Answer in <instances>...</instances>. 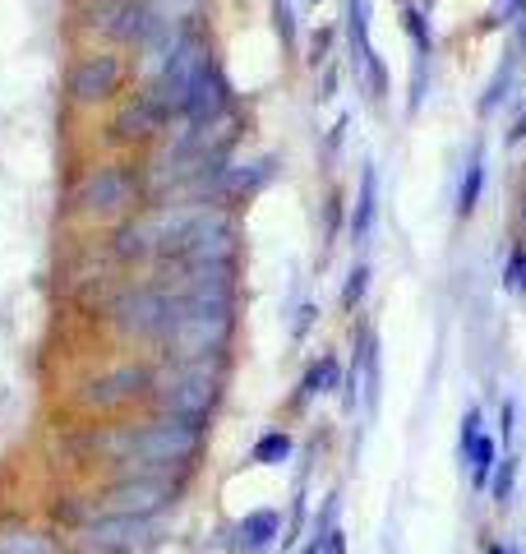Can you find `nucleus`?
<instances>
[{
  "mask_svg": "<svg viewBox=\"0 0 526 554\" xmlns=\"http://www.w3.org/2000/svg\"><path fill=\"white\" fill-rule=\"evenodd\" d=\"M402 24H407V37H411V47H416V56H430L434 37H430V19H425V10H420V5H407Z\"/></svg>",
  "mask_w": 526,
  "mask_h": 554,
  "instance_id": "obj_24",
  "label": "nucleus"
},
{
  "mask_svg": "<svg viewBox=\"0 0 526 554\" xmlns=\"http://www.w3.org/2000/svg\"><path fill=\"white\" fill-rule=\"evenodd\" d=\"M365 291H370V264H356L347 273V287H342V310H356L365 301Z\"/></svg>",
  "mask_w": 526,
  "mask_h": 554,
  "instance_id": "obj_26",
  "label": "nucleus"
},
{
  "mask_svg": "<svg viewBox=\"0 0 526 554\" xmlns=\"http://www.w3.org/2000/svg\"><path fill=\"white\" fill-rule=\"evenodd\" d=\"M374 222H379V171H374V162H365V171H360V190H356V204H351V245H370L374 236Z\"/></svg>",
  "mask_w": 526,
  "mask_h": 554,
  "instance_id": "obj_14",
  "label": "nucleus"
},
{
  "mask_svg": "<svg viewBox=\"0 0 526 554\" xmlns=\"http://www.w3.org/2000/svg\"><path fill=\"white\" fill-rule=\"evenodd\" d=\"M347 37H351V65H356V74H360L379 56V51L370 47V0H347Z\"/></svg>",
  "mask_w": 526,
  "mask_h": 554,
  "instance_id": "obj_18",
  "label": "nucleus"
},
{
  "mask_svg": "<svg viewBox=\"0 0 526 554\" xmlns=\"http://www.w3.org/2000/svg\"><path fill=\"white\" fill-rule=\"evenodd\" d=\"M485 139H471L467 153V171H462V185H457V217L467 222L471 213L480 208V194H485Z\"/></svg>",
  "mask_w": 526,
  "mask_h": 554,
  "instance_id": "obj_17",
  "label": "nucleus"
},
{
  "mask_svg": "<svg viewBox=\"0 0 526 554\" xmlns=\"http://www.w3.org/2000/svg\"><path fill=\"white\" fill-rule=\"evenodd\" d=\"M277 176V157H254V162H236V167H222V176H217V204H250L254 194L263 190V185Z\"/></svg>",
  "mask_w": 526,
  "mask_h": 554,
  "instance_id": "obj_12",
  "label": "nucleus"
},
{
  "mask_svg": "<svg viewBox=\"0 0 526 554\" xmlns=\"http://www.w3.org/2000/svg\"><path fill=\"white\" fill-rule=\"evenodd\" d=\"M153 384H157V370L153 365H139V361H125V365H111V370L93 374L79 384L74 402L84 411H120V407H139V402H153Z\"/></svg>",
  "mask_w": 526,
  "mask_h": 554,
  "instance_id": "obj_6",
  "label": "nucleus"
},
{
  "mask_svg": "<svg viewBox=\"0 0 526 554\" xmlns=\"http://www.w3.org/2000/svg\"><path fill=\"white\" fill-rule=\"evenodd\" d=\"M0 554H60V545L51 541V536H42V531H5L0 536Z\"/></svg>",
  "mask_w": 526,
  "mask_h": 554,
  "instance_id": "obj_23",
  "label": "nucleus"
},
{
  "mask_svg": "<svg viewBox=\"0 0 526 554\" xmlns=\"http://www.w3.org/2000/svg\"><path fill=\"white\" fill-rule=\"evenodd\" d=\"M499 10H508V24H522L526 0H499Z\"/></svg>",
  "mask_w": 526,
  "mask_h": 554,
  "instance_id": "obj_34",
  "label": "nucleus"
},
{
  "mask_svg": "<svg viewBox=\"0 0 526 554\" xmlns=\"http://www.w3.org/2000/svg\"><path fill=\"white\" fill-rule=\"evenodd\" d=\"M485 554H513V545H508V541H490V550H485Z\"/></svg>",
  "mask_w": 526,
  "mask_h": 554,
  "instance_id": "obj_35",
  "label": "nucleus"
},
{
  "mask_svg": "<svg viewBox=\"0 0 526 554\" xmlns=\"http://www.w3.org/2000/svg\"><path fill=\"white\" fill-rule=\"evenodd\" d=\"M176 121V111L153 93V88H139V93L125 97V107L111 116V144H153L162 139V130Z\"/></svg>",
  "mask_w": 526,
  "mask_h": 554,
  "instance_id": "obj_10",
  "label": "nucleus"
},
{
  "mask_svg": "<svg viewBox=\"0 0 526 554\" xmlns=\"http://www.w3.org/2000/svg\"><path fill=\"white\" fill-rule=\"evenodd\" d=\"M153 541V518H116L102 513L74 531V554H139Z\"/></svg>",
  "mask_w": 526,
  "mask_h": 554,
  "instance_id": "obj_9",
  "label": "nucleus"
},
{
  "mask_svg": "<svg viewBox=\"0 0 526 554\" xmlns=\"http://www.w3.org/2000/svg\"><path fill=\"white\" fill-rule=\"evenodd\" d=\"M430 5H434V0H420V10H430Z\"/></svg>",
  "mask_w": 526,
  "mask_h": 554,
  "instance_id": "obj_36",
  "label": "nucleus"
},
{
  "mask_svg": "<svg viewBox=\"0 0 526 554\" xmlns=\"http://www.w3.org/2000/svg\"><path fill=\"white\" fill-rule=\"evenodd\" d=\"M273 24L282 47H296V10H291V0H273Z\"/></svg>",
  "mask_w": 526,
  "mask_h": 554,
  "instance_id": "obj_28",
  "label": "nucleus"
},
{
  "mask_svg": "<svg viewBox=\"0 0 526 554\" xmlns=\"http://www.w3.org/2000/svg\"><path fill=\"white\" fill-rule=\"evenodd\" d=\"M351 370L360 374V384H365V411L379 407V393H383V361H379V333L365 328L356 338V361Z\"/></svg>",
  "mask_w": 526,
  "mask_h": 554,
  "instance_id": "obj_15",
  "label": "nucleus"
},
{
  "mask_svg": "<svg viewBox=\"0 0 526 554\" xmlns=\"http://www.w3.org/2000/svg\"><path fill=\"white\" fill-rule=\"evenodd\" d=\"M314 554H347V531H342V527H328L319 541H314Z\"/></svg>",
  "mask_w": 526,
  "mask_h": 554,
  "instance_id": "obj_29",
  "label": "nucleus"
},
{
  "mask_svg": "<svg viewBox=\"0 0 526 554\" xmlns=\"http://www.w3.org/2000/svg\"><path fill=\"white\" fill-rule=\"evenodd\" d=\"M291 453H296V439L287 430H268L254 439L250 462L254 467H282V462H291Z\"/></svg>",
  "mask_w": 526,
  "mask_h": 554,
  "instance_id": "obj_20",
  "label": "nucleus"
},
{
  "mask_svg": "<svg viewBox=\"0 0 526 554\" xmlns=\"http://www.w3.org/2000/svg\"><path fill=\"white\" fill-rule=\"evenodd\" d=\"M457 453H462V467H467L471 485H476V490H490L494 462H499V439L480 430L476 439H467V444H457Z\"/></svg>",
  "mask_w": 526,
  "mask_h": 554,
  "instance_id": "obj_16",
  "label": "nucleus"
},
{
  "mask_svg": "<svg viewBox=\"0 0 526 554\" xmlns=\"http://www.w3.org/2000/svg\"><path fill=\"white\" fill-rule=\"evenodd\" d=\"M222 365H171L157 374L153 402L162 416H180V421L208 425V416L222 402Z\"/></svg>",
  "mask_w": 526,
  "mask_h": 554,
  "instance_id": "obj_4",
  "label": "nucleus"
},
{
  "mask_svg": "<svg viewBox=\"0 0 526 554\" xmlns=\"http://www.w3.org/2000/svg\"><path fill=\"white\" fill-rule=\"evenodd\" d=\"M503 287L526 296V245H513L508 250V264H503Z\"/></svg>",
  "mask_w": 526,
  "mask_h": 554,
  "instance_id": "obj_25",
  "label": "nucleus"
},
{
  "mask_svg": "<svg viewBox=\"0 0 526 554\" xmlns=\"http://www.w3.org/2000/svg\"><path fill=\"white\" fill-rule=\"evenodd\" d=\"M277 531H282V513H277V508H254V513H245V518L231 527V550L263 554L277 541Z\"/></svg>",
  "mask_w": 526,
  "mask_h": 554,
  "instance_id": "obj_13",
  "label": "nucleus"
},
{
  "mask_svg": "<svg viewBox=\"0 0 526 554\" xmlns=\"http://www.w3.org/2000/svg\"><path fill=\"white\" fill-rule=\"evenodd\" d=\"M513 430H517V398H503V407H499V444H513Z\"/></svg>",
  "mask_w": 526,
  "mask_h": 554,
  "instance_id": "obj_30",
  "label": "nucleus"
},
{
  "mask_svg": "<svg viewBox=\"0 0 526 554\" xmlns=\"http://www.w3.org/2000/svg\"><path fill=\"white\" fill-rule=\"evenodd\" d=\"M328 51H333V28H319V33L310 37V65H323Z\"/></svg>",
  "mask_w": 526,
  "mask_h": 554,
  "instance_id": "obj_31",
  "label": "nucleus"
},
{
  "mask_svg": "<svg viewBox=\"0 0 526 554\" xmlns=\"http://www.w3.org/2000/svg\"><path fill=\"white\" fill-rule=\"evenodd\" d=\"M314 319H319V310H314V305H305V310H300V319H296V328H291V338H305V333H310V324Z\"/></svg>",
  "mask_w": 526,
  "mask_h": 554,
  "instance_id": "obj_32",
  "label": "nucleus"
},
{
  "mask_svg": "<svg viewBox=\"0 0 526 554\" xmlns=\"http://www.w3.org/2000/svg\"><path fill=\"white\" fill-rule=\"evenodd\" d=\"M227 111H231V84H227V74H222V65L208 61L204 70H199V79L190 84L185 102H180V116H176V121H185V125H208V121H222Z\"/></svg>",
  "mask_w": 526,
  "mask_h": 554,
  "instance_id": "obj_11",
  "label": "nucleus"
},
{
  "mask_svg": "<svg viewBox=\"0 0 526 554\" xmlns=\"http://www.w3.org/2000/svg\"><path fill=\"white\" fill-rule=\"evenodd\" d=\"M180 490H185V476H171V471H120L116 481L97 490V508L116 518H153L176 504Z\"/></svg>",
  "mask_w": 526,
  "mask_h": 554,
  "instance_id": "obj_5",
  "label": "nucleus"
},
{
  "mask_svg": "<svg viewBox=\"0 0 526 554\" xmlns=\"http://www.w3.org/2000/svg\"><path fill=\"white\" fill-rule=\"evenodd\" d=\"M125 74H130L125 56H116V51H84L65 70V93H70L74 107H97V102H111L125 88Z\"/></svg>",
  "mask_w": 526,
  "mask_h": 554,
  "instance_id": "obj_8",
  "label": "nucleus"
},
{
  "mask_svg": "<svg viewBox=\"0 0 526 554\" xmlns=\"http://www.w3.org/2000/svg\"><path fill=\"white\" fill-rule=\"evenodd\" d=\"M337 388H342V361L328 351V356H319V361L305 370V379H300V402L323 398V393H337Z\"/></svg>",
  "mask_w": 526,
  "mask_h": 554,
  "instance_id": "obj_19",
  "label": "nucleus"
},
{
  "mask_svg": "<svg viewBox=\"0 0 526 554\" xmlns=\"http://www.w3.org/2000/svg\"><path fill=\"white\" fill-rule=\"evenodd\" d=\"M162 14L148 0H88L84 28H93L97 37H107L116 47H144V37L157 28Z\"/></svg>",
  "mask_w": 526,
  "mask_h": 554,
  "instance_id": "obj_7",
  "label": "nucleus"
},
{
  "mask_svg": "<svg viewBox=\"0 0 526 554\" xmlns=\"http://www.w3.org/2000/svg\"><path fill=\"white\" fill-rule=\"evenodd\" d=\"M517 61H522V51H517V47H508V51H503V61H499V70H494V79H490V84H485V97H480V116H490V111H494V107H499L503 97H508V93H503V88H513V74H517Z\"/></svg>",
  "mask_w": 526,
  "mask_h": 554,
  "instance_id": "obj_21",
  "label": "nucleus"
},
{
  "mask_svg": "<svg viewBox=\"0 0 526 554\" xmlns=\"http://www.w3.org/2000/svg\"><path fill=\"white\" fill-rule=\"evenodd\" d=\"M70 453L79 467H120V471H171L185 476L194 458L204 453V425L180 421V416H162L134 425H84L74 430Z\"/></svg>",
  "mask_w": 526,
  "mask_h": 554,
  "instance_id": "obj_1",
  "label": "nucleus"
},
{
  "mask_svg": "<svg viewBox=\"0 0 526 554\" xmlns=\"http://www.w3.org/2000/svg\"><path fill=\"white\" fill-rule=\"evenodd\" d=\"M503 139H508V144H522V139H526V111L517 116L513 125H508V130H503Z\"/></svg>",
  "mask_w": 526,
  "mask_h": 554,
  "instance_id": "obj_33",
  "label": "nucleus"
},
{
  "mask_svg": "<svg viewBox=\"0 0 526 554\" xmlns=\"http://www.w3.org/2000/svg\"><path fill=\"white\" fill-rule=\"evenodd\" d=\"M148 199V181L144 167L134 162H97V167L79 171L65 190V204L74 217H116L130 213L134 204Z\"/></svg>",
  "mask_w": 526,
  "mask_h": 554,
  "instance_id": "obj_2",
  "label": "nucleus"
},
{
  "mask_svg": "<svg viewBox=\"0 0 526 554\" xmlns=\"http://www.w3.org/2000/svg\"><path fill=\"white\" fill-rule=\"evenodd\" d=\"M107 314L116 324L120 338L130 342H157L167 338L180 319V296L167 291L162 282H134V287H120L107 301Z\"/></svg>",
  "mask_w": 526,
  "mask_h": 554,
  "instance_id": "obj_3",
  "label": "nucleus"
},
{
  "mask_svg": "<svg viewBox=\"0 0 526 554\" xmlns=\"http://www.w3.org/2000/svg\"><path fill=\"white\" fill-rule=\"evenodd\" d=\"M513 554H526V550H517V545H513Z\"/></svg>",
  "mask_w": 526,
  "mask_h": 554,
  "instance_id": "obj_37",
  "label": "nucleus"
},
{
  "mask_svg": "<svg viewBox=\"0 0 526 554\" xmlns=\"http://www.w3.org/2000/svg\"><path fill=\"white\" fill-rule=\"evenodd\" d=\"M425 93H430V56H416V65H411V97H407V111H420Z\"/></svg>",
  "mask_w": 526,
  "mask_h": 554,
  "instance_id": "obj_27",
  "label": "nucleus"
},
{
  "mask_svg": "<svg viewBox=\"0 0 526 554\" xmlns=\"http://www.w3.org/2000/svg\"><path fill=\"white\" fill-rule=\"evenodd\" d=\"M517 471H522V462H517V453H503L499 462H494V476H490V499L499 508L513 504L517 494Z\"/></svg>",
  "mask_w": 526,
  "mask_h": 554,
  "instance_id": "obj_22",
  "label": "nucleus"
}]
</instances>
